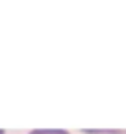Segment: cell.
Masks as SVG:
<instances>
[{"mask_svg":"<svg viewBox=\"0 0 126 134\" xmlns=\"http://www.w3.org/2000/svg\"><path fill=\"white\" fill-rule=\"evenodd\" d=\"M30 134H69V132L59 129H39V130H32Z\"/></svg>","mask_w":126,"mask_h":134,"instance_id":"cell-1","label":"cell"},{"mask_svg":"<svg viewBox=\"0 0 126 134\" xmlns=\"http://www.w3.org/2000/svg\"><path fill=\"white\" fill-rule=\"evenodd\" d=\"M109 134H126V130H109Z\"/></svg>","mask_w":126,"mask_h":134,"instance_id":"cell-2","label":"cell"},{"mask_svg":"<svg viewBox=\"0 0 126 134\" xmlns=\"http://www.w3.org/2000/svg\"><path fill=\"white\" fill-rule=\"evenodd\" d=\"M0 134H4V130H2V129H0Z\"/></svg>","mask_w":126,"mask_h":134,"instance_id":"cell-3","label":"cell"}]
</instances>
